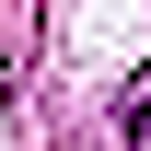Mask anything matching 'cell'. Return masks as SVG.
I'll return each mask as SVG.
<instances>
[{"label": "cell", "mask_w": 151, "mask_h": 151, "mask_svg": "<svg viewBox=\"0 0 151 151\" xmlns=\"http://www.w3.org/2000/svg\"><path fill=\"white\" fill-rule=\"evenodd\" d=\"M116 139L151 151V58H139V81H128V93H116Z\"/></svg>", "instance_id": "6da1fadb"}]
</instances>
